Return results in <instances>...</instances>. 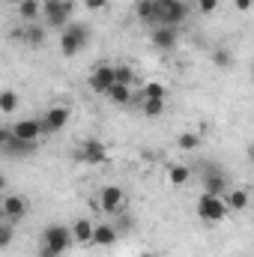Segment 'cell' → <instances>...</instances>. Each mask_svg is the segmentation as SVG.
Returning <instances> with one entry per match:
<instances>
[{
	"label": "cell",
	"mask_w": 254,
	"mask_h": 257,
	"mask_svg": "<svg viewBox=\"0 0 254 257\" xmlns=\"http://www.w3.org/2000/svg\"><path fill=\"white\" fill-rule=\"evenodd\" d=\"M75 236H72V227L66 224H48L42 230V245H39V257H63L72 248Z\"/></svg>",
	"instance_id": "1"
},
{
	"label": "cell",
	"mask_w": 254,
	"mask_h": 257,
	"mask_svg": "<svg viewBox=\"0 0 254 257\" xmlns=\"http://www.w3.org/2000/svg\"><path fill=\"white\" fill-rule=\"evenodd\" d=\"M189 18L186 0H156V27H180Z\"/></svg>",
	"instance_id": "2"
},
{
	"label": "cell",
	"mask_w": 254,
	"mask_h": 257,
	"mask_svg": "<svg viewBox=\"0 0 254 257\" xmlns=\"http://www.w3.org/2000/svg\"><path fill=\"white\" fill-rule=\"evenodd\" d=\"M87 45H90V27L81 24V21H72L63 33H60V51H63V57L81 54Z\"/></svg>",
	"instance_id": "3"
},
{
	"label": "cell",
	"mask_w": 254,
	"mask_h": 257,
	"mask_svg": "<svg viewBox=\"0 0 254 257\" xmlns=\"http://www.w3.org/2000/svg\"><path fill=\"white\" fill-rule=\"evenodd\" d=\"M194 212H197V218H200V221H206V224H218V221H224V215H227L230 209H227L224 197H215V194L203 192L200 197H197Z\"/></svg>",
	"instance_id": "4"
},
{
	"label": "cell",
	"mask_w": 254,
	"mask_h": 257,
	"mask_svg": "<svg viewBox=\"0 0 254 257\" xmlns=\"http://www.w3.org/2000/svg\"><path fill=\"white\" fill-rule=\"evenodd\" d=\"M75 0H45V27L51 30H66L72 24Z\"/></svg>",
	"instance_id": "5"
},
{
	"label": "cell",
	"mask_w": 254,
	"mask_h": 257,
	"mask_svg": "<svg viewBox=\"0 0 254 257\" xmlns=\"http://www.w3.org/2000/svg\"><path fill=\"white\" fill-rule=\"evenodd\" d=\"M0 150L6 156H12V159H21V156H33L36 153V141H24L12 128H0Z\"/></svg>",
	"instance_id": "6"
},
{
	"label": "cell",
	"mask_w": 254,
	"mask_h": 257,
	"mask_svg": "<svg viewBox=\"0 0 254 257\" xmlns=\"http://www.w3.org/2000/svg\"><path fill=\"white\" fill-rule=\"evenodd\" d=\"M114 84H117V66H111V63H99L90 72V81H87V87L93 93H99V96H108V90Z\"/></svg>",
	"instance_id": "7"
},
{
	"label": "cell",
	"mask_w": 254,
	"mask_h": 257,
	"mask_svg": "<svg viewBox=\"0 0 254 257\" xmlns=\"http://www.w3.org/2000/svg\"><path fill=\"white\" fill-rule=\"evenodd\" d=\"M75 159L84 162V165H105L108 162V147L96 138H87L78 150H75Z\"/></svg>",
	"instance_id": "8"
},
{
	"label": "cell",
	"mask_w": 254,
	"mask_h": 257,
	"mask_svg": "<svg viewBox=\"0 0 254 257\" xmlns=\"http://www.w3.org/2000/svg\"><path fill=\"white\" fill-rule=\"evenodd\" d=\"M96 197H99V203H102V209L108 215H120L123 206H126V192L120 186H105V189H99Z\"/></svg>",
	"instance_id": "9"
},
{
	"label": "cell",
	"mask_w": 254,
	"mask_h": 257,
	"mask_svg": "<svg viewBox=\"0 0 254 257\" xmlns=\"http://www.w3.org/2000/svg\"><path fill=\"white\" fill-rule=\"evenodd\" d=\"M27 212H30V200H27L24 194H6V197H3V218H6V221L15 224V221H21Z\"/></svg>",
	"instance_id": "10"
},
{
	"label": "cell",
	"mask_w": 254,
	"mask_h": 257,
	"mask_svg": "<svg viewBox=\"0 0 254 257\" xmlns=\"http://www.w3.org/2000/svg\"><path fill=\"white\" fill-rule=\"evenodd\" d=\"M69 117H72V111L63 108V105L48 108L45 117H42V128H45V135H57V132H63V128L69 126Z\"/></svg>",
	"instance_id": "11"
},
{
	"label": "cell",
	"mask_w": 254,
	"mask_h": 257,
	"mask_svg": "<svg viewBox=\"0 0 254 257\" xmlns=\"http://www.w3.org/2000/svg\"><path fill=\"white\" fill-rule=\"evenodd\" d=\"M200 183H203V192L215 194V197H224V194L230 192V189H227V177H224L221 171H212V168L200 177Z\"/></svg>",
	"instance_id": "12"
},
{
	"label": "cell",
	"mask_w": 254,
	"mask_h": 257,
	"mask_svg": "<svg viewBox=\"0 0 254 257\" xmlns=\"http://www.w3.org/2000/svg\"><path fill=\"white\" fill-rule=\"evenodd\" d=\"M177 27H156L153 33H150V42H153V48H159V51H174L177 48Z\"/></svg>",
	"instance_id": "13"
},
{
	"label": "cell",
	"mask_w": 254,
	"mask_h": 257,
	"mask_svg": "<svg viewBox=\"0 0 254 257\" xmlns=\"http://www.w3.org/2000/svg\"><path fill=\"white\" fill-rule=\"evenodd\" d=\"M117 239H120V230H117L114 224H96V233H93V242H90V245H96V248H111V245H117Z\"/></svg>",
	"instance_id": "14"
},
{
	"label": "cell",
	"mask_w": 254,
	"mask_h": 257,
	"mask_svg": "<svg viewBox=\"0 0 254 257\" xmlns=\"http://www.w3.org/2000/svg\"><path fill=\"white\" fill-rule=\"evenodd\" d=\"M93 233H96V221H90V218H75L72 221V236H75L78 245H90Z\"/></svg>",
	"instance_id": "15"
},
{
	"label": "cell",
	"mask_w": 254,
	"mask_h": 257,
	"mask_svg": "<svg viewBox=\"0 0 254 257\" xmlns=\"http://www.w3.org/2000/svg\"><path fill=\"white\" fill-rule=\"evenodd\" d=\"M18 138H24V141H39V135H45V128H42V120H18L15 126H9Z\"/></svg>",
	"instance_id": "16"
},
{
	"label": "cell",
	"mask_w": 254,
	"mask_h": 257,
	"mask_svg": "<svg viewBox=\"0 0 254 257\" xmlns=\"http://www.w3.org/2000/svg\"><path fill=\"white\" fill-rule=\"evenodd\" d=\"M45 33H48V27H42V24H27L24 30H15V36L24 45H33V48H39L45 42Z\"/></svg>",
	"instance_id": "17"
},
{
	"label": "cell",
	"mask_w": 254,
	"mask_h": 257,
	"mask_svg": "<svg viewBox=\"0 0 254 257\" xmlns=\"http://www.w3.org/2000/svg\"><path fill=\"white\" fill-rule=\"evenodd\" d=\"M18 15L24 24H33L39 15H45V0H21L18 3Z\"/></svg>",
	"instance_id": "18"
},
{
	"label": "cell",
	"mask_w": 254,
	"mask_h": 257,
	"mask_svg": "<svg viewBox=\"0 0 254 257\" xmlns=\"http://www.w3.org/2000/svg\"><path fill=\"white\" fill-rule=\"evenodd\" d=\"M248 192L245 189H233V192L224 194V203H227V209H233V212H239V209H245L248 206Z\"/></svg>",
	"instance_id": "19"
},
{
	"label": "cell",
	"mask_w": 254,
	"mask_h": 257,
	"mask_svg": "<svg viewBox=\"0 0 254 257\" xmlns=\"http://www.w3.org/2000/svg\"><path fill=\"white\" fill-rule=\"evenodd\" d=\"M108 99H111L114 105H132V102H135L132 87H126V84H114V87L108 90Z\"/></svg>",
	"instance_id": "20"
},
{
	"label": "cell",
	"mask_w": 254,
	"mask_h": 257,
	"mask_svg": "<svg viewBox=\"0 0 254 257\" xmlns=\"http://www.w3.org/2000/svg\"><path fill=\"white\" fill-rule=\"evenodd\" d=\"M141 99H168V87L162 81H147L141 87Z\"/></svg>",
	"instance_id": "21"
},
{
	"label": "cell",
	"mask_w": 254,
	"mask_h": 257,
	"mask_svg": "<svg viewBox=\"0 0 254 257\" xmlns=\"http://www.w3.org/2000/svg\"><path fill=\"white\" fill-rule=\"evenodd\" d=\"M144 117H162L168 111V99H141Z\"/></svg>",
	"instance_id": "22"
},
{
	"label": "cell",
	"mask_w": 254,
	"mask_h": 257,
	"mask_svg": "<svg viewBox=\"0 0 254 257\" xmlns=\"http://www.w3.org/2000/svg\"><path fill=\"white\" fill-rule=\"evenodd\" d=\"M168 180H171V186H186L191 180V168H186V165H171L168 168Z\"/></svg>",
	"instance_id": "23"
},
{
	"label": "cell",
	"mask_w": 254,
	"mask_h": 257,
	"mask_svg": "<svg viewBox=\"0 0 254 257\" xmlns=\"http://www.w3.org/2000/svg\"><path fill=\"white\" fill-rule=\"evenodd\" d=\"M135 15L141 21H147V24H156V0H138Z\"/></svg>",
	"instance_id": "24"
},
{
	"label": "cell",
	"mask_w": 254,
	"mask_h": 257,
	"mask_svg": "<svg viewBox=\"0 0 254 257\" xmlns=\"http://www.w3.org/2000/svg\"><path fill=\"white\" fill-rule=\"evenodd\" d=\"M18 105H21V99H18L15 90H3V93H0V111H3V114H12Z\"/></svg>",
	"instance_id": "25"
},
{
	"label": "cell",
	"mask_w": 254,
	"mask_h": 257,
	"mask_svg": "<svg viewBox=\"0 0 254 257\" xmlns=\"http://www.w3.org/2000/svg\"><path fill=\"white\" fill-rule=\"evenodd\" d=\"M177 147H180L183 153H191V150H197V147H200V135H194V132H183V135L177 138Z\"/></svg>",
	"instance_id": "26"
},
{
	"label": "cell",
	"mask_w": 254,
	"mask_h": 257,
	"mask_svg": "<svg viewBox=\"0 0 254 257\" xmlns=\"http://www.w3.org/2000/svg\"><path fill=\"white\" fill-rule=\"evenodd\" d=\"M135 81H138V75H135V69L129 63H120L117 66V84H126V87H135Z\"/></svg>",
	"instance_id": "27"
},
{
	"label": "cell",
	"mask_w": 254,
	"mask_h": 257,
	"mask_svg": "<svg viewBox=\"0 0 254 257\" xmlns=\"http://www.w3.org/2000/svg\"><path fill=\"white\" fill-rule=\"evenodd\" d=\"M212 63L218 66V69H227V66L233 63V57H230L227 48H215V51H212Z\"/></svg>",
	"instance_id": "28"
},
{
	"label": "cell",
	"mask_w": 254,
	"mask_h": 257,
	"mask_svg": "<svg viewBox=\"0 0 254 257\" xmlns=\"http://www.w3.org/2000/svg\"><path fill=\"white\" fill-rule=\"evenodd\" d=\"M12 245V221L0 224V248H9Z\"/></svg>",
	"instance_id": "29"
},
{
	"label": "cell",
	"mask_w": 254,
	"mask_h": 257,
	"mask_svg": "<svg viewBox=\"0 0 254 257\" xmlns=\"http://www.w3.org/2000/svg\"><path fill=\"white\" fill-rule=\"evenodd\" d=\"M197 9H200L203 15H212V12L218 9V0H197Z\"/></svg>",
	"instance_id": "30"
},
{
	"label": "cell",
	"mask_w": 254,
	"mask_h": 257,
	"mask_svg": "<svg viewBox=\"0 0 254 257\" xmlns=\"http://www.w3.org/2000/svg\"><path fill=\"white\" fill-rule=\"evenodd\" d=\"M84 9H90V12H102V9H108V0H84Z\"/></svg>",
	"instance_id": "31"
},
{
	"label": "cell",
	"mask_w": 254,
	"mask_h": 257,
	"mask_svg": "<svg viewBox=\"0 0 254 257\" xmlns=\"http://www.w3.org/2000/svg\"><path fill=\"white\" fill-rule=\"evenodd\" d=\"M233 3H236V9H239V12H248V9L254 6V0H233Z\"/></svg>",
	"instance_id": "32"
},
{
	"label": "cell",
	"mask_w": 254,
	"mask_h": 257,
	"mask_svg": "<svg viewBox=\"0 0 254 257\" xmlns=\"http://www.w3.org/2000/svg\"><path fill=\"white\" fill-rule=\"evenodd\" d=\"M248 159H251V162H254V144H251V147H248Z\"/></svg>",
	"instance_id": "33"
},
{
	"label": "cell",
	"mask_w": 254,
	"mask_h": 257,
	"mask_svg": "<svg viewBox=\"0 0 254 257\" xmlns=\"http://www.w3.org/2000/svg\"><path fill=\"white\" fill-rule=\"evenodd\" d=\"M6 3H12V6H18V3H21V0H6Z\"/></svg>",
	"instance_id": "34"
},
{
	"label": "cell",
	"mask_w": 254,
	"mask_h": 257,
	"mask_svg": "<svg viewBox=\"0 0 254 257\" xmlns=\"http://www.w3.org/2000/svg\"><path fill=\"white\" fill-rule=\"evenodd\" d=\"M251 78H254V66H251Z\"/></svg>",
	"instance_id": "35"
}]
</instances>
